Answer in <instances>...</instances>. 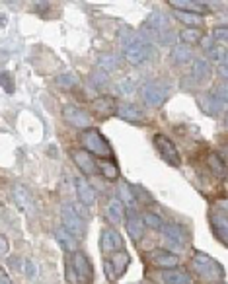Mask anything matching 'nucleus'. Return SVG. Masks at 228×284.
Instances as JSON below:
<instances>
[{
  "label": "nucleus",
  "instance_id": "obj_1",
  "mask_svg": "<svg viewBox=\"0 0 228 284\" xmlns=\"http://www.w3.org/2000/svg\"><path fill=\"white\" fill-rule=\"evenodd\" d=\"M80 140H82V144H84V150L90 152V154H96V156H99V158H108V160L113 158V150H111L108 140L101 137V133H99L98 128H92V127L86 128V130L82 133Z\"/></svg>",
  "mask_w": 228,
  "mask_h": 284
},
{
  "label": "nucleus",
  "instance_id": "obj_2",
  "mask_svg": "<svg viewBox=\"0 0 228 284\" xmlns=\"http://www.w3.org/2000/svg\"><path fill=\"white\" fill-rule=\"evenodd\" d=\"M191 263H193L195 273H197L201 278L209 280V282L222 280V276H224V271H222L220 263H217L213 257H209V255H205V253H195L193 255V259H191Z\"/></svg>",
  "mask_w": 228,
  "mask_h": 284
},
{
  "label": "nucleus",
  "instance_id": "obj_3",
  "mask_svg": "<svg viewBox=\"0 0 228 284\" xmlns=\"http://www.w3.org/2000/svg\"><path fill=\"white\" fill-rule=\"evenodd\" d=\"M60 218H63V228L70 232L76 239H82L86 235V222L84 218L78 216V212L72 208L70 203H65L60 208Z\"/></svg>",
  "mask_w": 228,
  "mask_h": 284
},
{
  "label": "nucleus",
  "instance_id": "obj_4",
  "mask_svg": "<svg viewBox=\"0 0 228 284\" xmlns=\"http://www.w3.org/2000/svg\"><path fill=\"white\" fill-rule=\"evenodd\" d=\"M140 94H142V99H144V103H147L149 107H160V105L168 99L170 84L162 82V80L147 82V84L142 86V90H140Z\"/></svg>",
  "mask_w": 228,
  "mask_h": 284
},
{
  "label": "nucleus",
  "instance_id": "obj_5",
  "mask_svg": "<svg viewBox=\"0 0 228 284\" xmlns=\"http://www.w3.org/2000/svg\"><path fill=\"white\" fill-rule=\"evenodd\" d=\"M129 263H131L129 253H127L125 249H121V251H115V253L108 255V257L103 259V271H106L109 280H117L119 276L125 274Z\"/></svg>",
  "mask_w": 228,
  "mask_h": 284
},
{
  "label": "nucleus",
  "instance_id": "obj_6",
  "mask_svg": "<svg viewBox=\"0 0 228 284\" xmlns=\"http://www.w3.org/2000/svg\"><path fill=\"white\" fill-rule=\"evenodd\" d=\"M149 55H150V45L140 39L139 33H137V37L131 41V43H127L123 47V57H125V60L129 62L131 67L142 64L144 60L149 59Z\"/></svg>",
  "mask_w": 228,
  "mask_h": 284
},
{
  "label": "nucleus",
  "instance_id": "obj_7",
  "mask_svg": "<svg viewBox=\"0 0 228 284\" xmlns=\"http://www.w3.org/2000/svg\"><path fill=\"white\" fill-rule=\"evenodd\" d=\"M154 146L158 150V154L162 156V160L170 164V166L178 167L181 164V158H179V152L176 144L170 140L168 137H164V135H156L154 137Z\"/></svg>",
  "mask_w": 228,
  "mask_h": 284
},
{
  "label": "nucleus",
  "instance_id": "obj_8",
  "mask_svg": "<svg viewBox=\"0 0 228 284\" xmlns=\"http://www.w3.org/2000/svg\"><path fill=\"white\" fill-rule=\"evenodd\" d=\"M70 261H72V269L76 274V284H92L94 271H92V263H90L88 257L80 251H74Z\"/></svg>",
  "mask_w": 228,
  "mask_h": 284
},
{
  "label": "nucleus",
  "instance_id": "obj_9",
  "mask_svg": "<svg viewBox=\"0 0 228 284\" xmlns=\"http://www.w3.org/2000/svg\"><path fill=\"white\" fill-rule=\"evenodd\" d=\"M162 232H164V242H166L170 251L178 253L185 247V235H183V230L178 224H164Z\"/></svg>",
  "mask_w": 228,
  "mask_h": 284
},
{
  "label": "nucleus",
  "instance_id": "obj_10",
  "mask_svg": "<svg viewBox=\"0 0 228 284\" xmlns=\"http://www.w3.org/2000/svg\"><path fill=\"white\" fill-rule=\"evenodd\" d=\"M99 247H101L103 255H111V253H115V251L125 249V242H123V237H121L113 228H106V230L101 232Z\"/></svg>",
  "mask_w": 228,
  "mask_h": 284
},
{
  "label": "nucleus",
  "instance_id": "obj_11",
  "mask_svg": "<svg viewBox=\"0 0 228 284\" xmlns=\"http://www.w3.org/2000/svg\"><path fill=\"white\" fill-rule=\"evenodd\" d=\"M63 117L74 128H90V115L76 105H67L63 109Z\"/></svg>",
  "mask_w": 228,
  "mask_h": 284
},
{
  "label": "nucleus",
  "instance_id": "obj_12",
  "mask_svg": "<svg viewBox=\"0 0 228 284\" xmlns=\"http://www.w3.org/2000/svg\"><path fill=\"white\" fill-rule=\"evenodd\" d=\"M72 160H74V164L80 167V171L84 176H96L98 173V164L92 158V154L86 152V150H72Z\"/></svg>",
  "mask_w": 228,
  "mask_h": 284
},
{
  "label": "nucleus",
  "instance_id": "obj_13",
  "mask_svg": "<svg viewBox=\"0 0 228 284\" xmlns=\"http://www.w3.org/2000/svg\"><path fill=\"white\" fill-rule=\"evenodd\" d=\"M213 228H215V234L220 239V244L226 245V230H228L226 203H220V208H215V212H213Z\"/></svg>",
  "mask_w": 228,
  "mask_h": 284
},
{
  "label": "nucleus",
  "instance_id": "obj_14",
  "mask_svg": "<svg viewBox=\"0 0 228 284\" xmlns=\"http://www.w3.org/2000/svg\"><path fill=\"white\" fill-rule=\"evenodd\" d=\"M74 185H76V195L82 205L88 208L96 205V191L84 177H74Z\"/></svg>",
  "mask_w": 228,
  "mask_h": 284
},
{
  "label": "nucleus",
  "instance_id": "obj_15",
  "mask_svg": "<svg viewBox=\"0 0 228 284\" xmlns=\"http://www.w3.org/2000/svg\"><path fill=\"white\" fill-rule=\"evenodd\" d=\"M125 226H127V234L133 242H140L142 239V235H144V222H142V218H140L137 212H133L131 210L129 214L125 216Z\"/></svg>",
  "mask_w": 228,
  "mask_h": 284
},
{
  "label": "nucleus",
  "instance_id": "obj_16",
  "mask_svg": "<svg viewBox=\"0 0 228 284\" xmlns=\"http://www.w3.org/2000/svg\"><path fill=\"white\" fill-rule=\"evenodd\" d=\"M170 6L176 12H191V14H205L209 12L207 2H197V0H170Z\"/></svg>",
  "mask_w": 228,
  "mask_h": 284
},
{
  "label": "nucleus",
  "instance_id": "obj_17",
  "mask_svg": "<svg viewBox=\"0 0 228 284\" xmlns=\"http://www.w3.org/2000/svg\"><path fill=\"white\" fill-rule=\"evenodd\" d=\"M162 280L166 284H195L193 276L188 271H181V269H164Z\"/></svg>",
  "mask_w": 228,
  "mask_h": 284
},
{
  "label": "nucleus",
  "instance_id": "obj_18",
  "mask_svg": "<svg viewBox=\"0 0 228 284\" xmlns=\"http://www.w3.org/2000/svg\"><path fill=\"white\" fill-rule=\"evenodd\" d=\"M199 105H201V109H203L207 115H217V113H220V111L224 109V101H220V99L211 92L207 96H201V98H199Z\"/></svg>",
  "mask_w": 228,
  "mask_h": 284
},
{
  "label": "nucleus",
  "instance_id": "obj_19",
  "mask_svg": "<svg viewBox=\"0 0 228 284\" xmlns=\"http://www.w3.org/2000/svg\"><path fill=\"white\" fill-rule=\"evenodd\" d=\"M92 111L94 113H98V115H111V113H115V109H117V103H115V99L109 98V96H99L92 101Z\"/></svg>",
  "mask_w": 228,
  "mask_h": 284
},
{
  "label": "nucleus",
  "instance_id": "obj_20",
  "mask_svg": "<svg viewBox=\"0 0 228 284\" xmlns=\"http://www.w3.org/2000/svg\"><path fill=\"white\" fill-rule=\"evenodd\" d=\"M108 216L113 224H121V222H125L127 206L123 205L119 199L115 196V199H111V201L108 203Z\"/></svg>",
  "mask_w": 228,
  "mask_h": 284
},
{
  "label": "nucleus",
  "instance_id": "obj_21",
  "mask_svg": "<svg viewBox=\"0 0 228 284\" xmlns=\"http://www.w3.org/2000/svg\"><path fill=\"white\" fill-rule=\"evenodd\" d=\"M115 113L119 115L121 119H125V121H129V123H142V111H140L137 105H133V103H121L119 107L115 109Z\"/></svg>",
  "mask_w": 228,
  "mask_h": 284
},
{
  "label": "nucleus",
  "instance_id": "obj_22",
  "mask_svg": "<svg viewBox=\"0 0 228 284\" xmlns=\"http://www.w3.org/2000/svg\"><path fill=\"white\" fill-rule=\"evenodd\" d=\"M12 196H14V203L20 206L22 210H30L31 208V196L28 187H24L22 183H16L12 187Z\"/></svg>",
  "mask_w": 228,
  "mask_h": 284
},
{
  "label": "nucleus",
  "instance_id": "obj_23",
  "mask_svg": "<svg viewBox=\"0 0 228 284\" xmlns=\"http://www.w3.org/2000/svg\"><path fill=\"white\" fill-rule=\"evenodd\" d=\"M152 265H156L160 269H174L178 265V255L168 253V251H152Z\"/></svg>",
  "mask_w": 228,
  "mask_h": 284
},
{
  "label": "nucleus",
  "instance_id": "obj_24",
  "mask_svg": "<svg viewBox=\"0 0 228 284\" xmlns=\"http://www.w3.org/2000/svg\"><path fill=\"white\" fill-rule=\"evenodd\" d=\"M55 235H57V242H59L60 247H63L65 251H69V253H74V251H76V244H78V239L70 234V232H67L63 226L55 230Z\"/></svg>",
  "mask_w": 228,
  "mask_h": 284
},
{
  "label": "nucleus",
  "instance_id": "obj_25",
  "mask_svg": "<svg viewBox=\"0 0 228 284\" xmlns=\"http://www.w3.org/2000/svg\"><path fill=\"white\" fill-rule=\"evenodd\" d=\"M211 72H213V67L207 59H197L193 62V78L197 82H207L211 78Z\"/></svg>",
  "mask_w": 228,
  "mask_h": 284
},
{
  "label": "nucleus",
  "instance_id": "obj_26",
  "mask_svg": "<svg viewBox=\"0 0 228 284\" xmlns=\"http://www.w3.org/2000/svg\"><path fill=\"white\" fill-rule=\"evenodd\" d=\"M117 199H119L121 203L127 206V208H131V206L137 203V193H135V189H133L129 183L123 181V183L119 185V196H117Z\"/></svg>",
  "mask_w": 228,
  "mask_h": 284
},
{
  "label": "nucleus",
  "instance_id": "obj_27",
  "mask_svg": "<svg viewBox=\"0 0 228 284\" xmlns=\"http://www.w3.org/2000/svg\"><path fill=\"white\" fill-rule=\"evenodd\" d=\"M98 171H101V176L109 179V181H115L119 177V167H117V164L113 160H103L98 166Z\"/></svg>",
  "mask_w": 228,
  "mask_h": 284
},
{
  "label": "nucleus",
  "instance_id": "obj_28",
  "mask_svg": "<svg viewBox=\"0 0 228 284\" xmlns=\"http://www.w3.org/2000/svg\"><path fill=\"white\" fill-rule=\"evenodd\" d=\"M98 67L101 72H111V70L119 69V59L111 53H106V55H99L98 59Z\"/></svg>",
  "mask_w": 228,
  "mask_h": 284
},
{
  "label": "nucleus",
  "instance_id": "obj_29",
  "mask_svg": "<svg viewBox=\"0 0 228 284\" xmlns=\"http://www.w3.org/2000/svg\"><path fill=\"white\" fill-rule=\"evenodd\" d=\"M172 59L176 64H183V62H189L191 60V49L185 47V45H178L176 49L172 51Z\"/></svg>",
  "mask_w": 228,
  "mask_h": 284
},
{
  "label": "nucleus",
  "instance_id": "obj_30",
  "mask_svg": "<svg viewBox=\"0 0 228 284\" xmlns=\"http://www.w3.org/2000/svg\"><path fill=\"white\" fill-rule=\"evenodd\" d=\"M176 16L179 18L181 24H185L188 28H197L201 26V16L199 14H191V12H176Z\"/></svg>",
  "mask_w": 228,
  "mask_h": 284
},
{
  "label": "nucleus",
  "instance_id": "obj_31",
  "mask_svg": "<svg viewBox=\"0 0 228 284\" xmlns=\"http://www.w3.org/2000/svg\"><path fill=\"white\" fill-rule=\"evenodd\" d=\"M209 166H211V169L215 171V176L224 177V173H226V167H224V160H220L217 154H211V156H209Z\"/></svg>",
  "mask_w": 228,
  "mask_h": 284
},
{
  "label": "nucleus",
  "instance_id": "obj_32",
  "mask_svg": "<svg viewBox=\"0 0 228 284\" xmlns=\"http://www.w3.org/2000/svg\"><path fill=\"white\" fill-rule=\"evenodd\" d=\"M179 37H181L183 43H199L201 41V31L197 28H185L179 33Z\"/></svg>",
  "mask_w": 228,
  "mask_h": 284
},
{
  "label": "nucleus",
  "instance_id": "obj_33",
  "mask_svg": "<svg viewBox=\"0 0 228 284\" xmlns=\"http://www.w3.org/2000/svg\"><path fill=\"white\" fill-rule=\"evenodd\" d=\"M55 82H57V86H59V88L70 90V88H74V86H76L78 78H76L74 74H59Z\"/></svg>",
  "mask_w": 228,
  "mask_h": 284
},
{
  "label": "nucleus",
  "instance_id": "obj_34",
  "mask_svg": "<svg viewBox=\"0 0 228 284\" xmlns=\"http://www.w3.org/2000/svg\"><path fill=\"white\" fill-rule=\"evenodd\" d=\"M140 218H142L144 226H149V228H152V230H162V226H164L162 218L156 214H152V212H147V214H142Z\"/></svg>",
  "mask_w": 228,
  "mask_h": 284
},
{
  "label": "nucleus",
  "instance_id": "obj_35",
  "mask_svg": "<svg viewBox=\"0 0 228 284\" xmlns=\"http://www.w3.org/2000/svg\"><path fill=\"white\" fill-rule=\"evenodd\" d=\"M0 88L4 90L6 94H12L14 92V76H12L10 72H0Z\"/></svg>",
  "mask_w": 228,
  "mask_h": 284
},
{
  "label": "nucleus",
  "instance_id": "obj_36",
  "mask_svg": "<svg viewBox=\"0 0 228 284\" xmlns=\"http://www.w3.org/2000/svg\"><path fill=\"white\" fill-rule=\"evenodd\" d=\"M209 57L215 60V62H220V60L226 59V49L224 47H211L209 49Z\"/></svg>",
  "mask_w": 228,
  "mask_h": 284
},
{
  "label": "nucleus",
  "instance_id": "obj_37",
  "mask_svg": "<svg viewBox=\"0 0 228 284\" xmlns=\"http://www.w3.org/2000/svg\"><path fill=\"white\" fill-rule=\"evenodd\" d=\"M226 35H228V30L224 26H220V28H215V30H213V35H211V37H213V41H220V43L224 45V43H226Z\"/></svg>",
  "mask_w": 228,
  "mask_h": 284
},
{
  "label": "nucleus",
  "instance_id": "obj_38",
  "mask_svg": "<svg viewBox=\"0 0 228 284\" xmlns=\"http://www.w3.org/2000/svg\"><path fill=\"white\" fill-rule=\"evenodd\" d=\"M213 94H215V96H217L220 101H224V103H226V84H224V82H222L218 88L213 90Z\"/></svg>",
  "mask_w": 228,
  "mask_h": 284
},
{
  "label": "nucleus",
  "instance_id": "obj_39",
  "mask_svg": "<svg viewBox=\"0 0 228 284\" xmlns=\"http://www.w3.org/2000/svg\"><path fill=\"white\" fill-rule=\"evenodd\" d=\"M67 280L70 284H76V274H74V269H72V261L67 259Z\"/></svg>",
  "mask_w": 228,
  "mask_h": 284
},
{
  "label": "nucleus",
  "instance_id": "obj_40",
  "mask_svg": "<svg viewBox=\"0 0 228 284\" xmlns=\"http://www.w3.org/2000/svg\"><path fill=\"white\" fill-rule=\"evenodd\" d=\"M8 251H10L8 239H6L4 235H0V259H2V257H6V255H8Z\"/></svg>",
  "mask_w": 228,
  "mask_h": 284
},
{
  "label": "nucleus",
  "instance_id": "obj_41",
  "mask_svg": "<svg viewBox=\"0 0 228 284\" xmlns=\"http://www.w3.org/2000/svg\"><path fill=\"white\" fill-rule=\"evenodd\" d=\"M26 273L28 276H37V265L33 261H26Z\"/></svg>",
  "mask_w": 228,
  "mask_h": 284
},
{
  "label": "nucleus",
  "instance_id": "obj_42",
  "mask_svg": "<svg viewBox=\"0 0 228 284\" xmlns=\"http://www.w3.org/2000/svg\"><path fill=\"white\" fill-rule=\"evenodd\" d=\"M218 72H220V76H222V78H226V59L218 62Z\"/></svg>",
  "mask_w": 228,
  "mask_h": 284
},
{
  "label": "nucleus",
  "instance_id": "obj_43",
  "mask_svg": "<svg viewBox=\"0 0 228 284\" xmlns=\"http://www.w3.org/2000/svg\"><path fill=\"white\" fill-rule=\"evenodd\" d=\"M0 284H12V278L0 269Z\"/></svg>",
  "mask_w": 228,
  "mask_h": 284
}]
</instances>
